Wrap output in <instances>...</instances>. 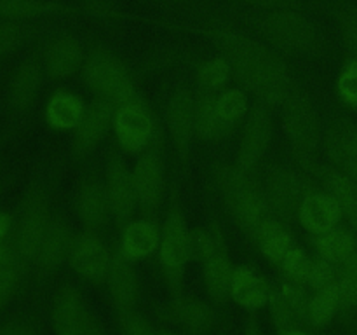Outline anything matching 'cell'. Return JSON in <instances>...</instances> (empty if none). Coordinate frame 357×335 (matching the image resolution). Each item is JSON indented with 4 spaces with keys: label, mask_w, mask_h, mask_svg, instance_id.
<instances>
[{
    "label": "cell",
    "mask_w": 357,
    "mask_h": 335,
    "mask_svg": "<svg viewBox=\"0 0 357 335\" xmlns=\"http://www.w3.org/2000/svg\"><path fill=\"white\" fill-rule=\"evenodd\" d=\"M216 110H218L220 119L225 122L229 128L241 121L248 110L246 94L237 87L225 89L218 98H216Z\"/></svg>",
    "instance_id": "cell-34"
},
{
    "label": "cell",
    "mask_w": 357,
    "mask_h": 335,
    "mask_svg": "<svg viewBox=\"0 0 357 335\" xmlns=\"http://www.w3.org/2000/svg\"><path fill=\"white\" fill-rule=\"evenodd\" d=\"M107 281L119 313L131 311L138 299V278L124 255H114Z\"/></svg>",
    "instance_id": "cell-22"
},
{
    "label": "cell",
    "mask_w": 357,
    "mask_h": 335,
    "mask_svg": "<svg viewBox=\"0 0 357 335\" xmlns=\"http://www.w3.org/2000/svg\"><path fill=\"white\" fill-rule=\"evenodd\" d=\"M215 178L230 215L248 236L255 237L265 220V194L260 185L236 166H218Z\"/></svg>",
    "instance_id": "cell-2"
},
{
    "label": "cell",
    "mask_w": 357,
    "mask_h": 335,
    "mask_svg": "<svg viewBox=\"0 0 357 335\" xmlns=\"http://www.w3.org/2000/svg\"><path fill=\"white\" fill-rule=\"evenodd\" d=\"M174 313L180 323L195 335L206 334L215 325V313L201 300H180L174 307Z\"/></svg>",
    "instance_id": "cell-32"
},
{
    "label": "cell",
    "mask_w": 357,
    "mask_h": 335,
    "mask_svg": "<svg viewBox=\"0 0 357 335\" xmlns=\"http://www.w3.org/2000/svg\"><path fill=\"white\" fill-rule=\"evenodd\" d=\"M160 236L162 234L159 232L155 223L149 220L129 222L122 232L121 253L128 260H142L150 257L160 246Z\"/></svg>",
    "instance_id": "cell-21"
},
{
    "label": "cell",
    "mask_w": 357,
    "mask_h": 335,
    "mask_svg": "<svg viewBox=\"0 0 357 335\" xmlns=\"http://www.w3.org/2000/svg\"><path fill=\"white\" fill-rule=\"evenodd\" d=\"M0 335H35L28 325L20 323V321H13L0 328Z\"/></svg>",
    "instance_id": "cell-45"
},
{
    "label": "cell",
    "mask_w": 357,
    "mask_h": 335,
    "mask_svg": "<svg viewBox=\"0 0 357 335\" xmlns=\"http://www.w3.org/2000/svg\"><path fill=\"white\" fill-rule=\"evenodd\" d=\"M282 267H284L286 274H288V278L291 279V281L303 283L310 279L314 262L307 257L305 251L293 246L291 250L288 251V255L282 258Z\"/></svg>",
    "instance_id": "cell-38"
},
{
    "label": "cell",
    "mask_w": 357,
    "mask_h": 335,
    "mask_svg": "<svg viewBox=\"0 0 357 335\" xmlns=\"http://www.w3.org/2000/svg\"><path fill=\"white\" fill-rule=\"evenodd\" d=\"M20 28L14 23H0V56L13 51L20 42Z\"/></svg>",
    "instance_id": "cell-44"
},
{
    "label": "cell",
    "mask_w": 357,
    "mask_h": 335,
    "mask_svg": "<svg viewBox=\"0 0 357 335\" xmlns=\"http://www.w3.org/2000/svg\"><path fill=\"white\" fill-rule=\"evenodd\" d=\"M2 258H3V257H2V251H0V260H2Z\"/></svg>",
    "instance_id": "cell-52"
},
{
    "label": "cell",
    "mask_w": 357,
    "mask_h": 335,
    "mask_svg": "<svg viewBox=\"0 0 357 335\" xmlns=\"http://www.w3.org/2000/svg\"><path fill=\"white\" fill-rule=\"evenodd\" d=\"M237 2L250 3V6H268V3L275 2V0H237Z\"/></svg>",
    "instance_id": "cell-48"
},
{
    "label": "cell",
    "mask_w": 357,
    "mask_h": 335,
    "mask_svg": "<svg viewBox=\"0 0 357 335\" xmlns=\"http://www.w3.org/2000/svg\"><path fill=\"white\" fill-rule=\"evenodd\" d=\"M303 198V185L295 173L278 168L268 174L267 199L279 215L289 216L298 211Z\"/></svg>",
    "instance_id": "cell-19"
},
{
    "label": "cell",
    "mask_w": 357,
    "mask_h": 335,
    "mask_svg": "<svg viewBox=\"0 0 357 335\" xmlns=\"http://www.w3.org/2000/svg\"><path fill=\"white\" fill-rule=\"evenodd\" d=\"M310 285L314 286L316 290L326 288V286L333 285L335 281V269L333 264L328 260H321L317 264H314L312 267V274H310Z\"/></svg>",
    "instance_id": "cell-43"
},
{
    "label": "cell",
    "mask_w": 357,
    "mask_h": 335,
    "mask_svg": "<svg viewBox=\"0 0 357 335\" xmlns=\"http://www.w3.org/2000/svg\"><path fill=\"white\" fill-rule=\"evenodd\" d=\"M337 93L349 107L357 108V58L344 65L337 80Z\"/></svg>",
    "instance_id": "cell-39"
},
{
    "label": "cell",
    "mask_w": 357,
    "mask_h": 335,
    "mask_svg": "<svg viewBox=\"0 0 357 335\" xmlns=\"http://www.w3.org/2000/svg\"><path fill=\"white\" fill-rule=\"evenodd\" d=\"M195 100L188 89H178L167 103V124L178 154H187L190 140L195 133L194 124Z\"/></svg>",
    "instance_id": "cell-17"
},
{
    "label": "cell",
    "mask_w": 357,
    "mask_h": 335,
    "mask_svg": "<svg viewBox=\"0 0 357 335\" xmlns=\"http://www.w3.org/2000/svg\"><path fill=\"white\" fill-rule=\"evenodd\" d=\"M340 306V288H338V283H333L326 288L317 290L316 295L307 302V320L312 321L314 325L324 327L333 320Z\"/></svg>",
    "instance_id": "cell-33"
},
{
    "label": "cell",
    "mask_w": 357,
    "mask_h": 335,
    "mask_svg": "<svg viewBox=\"0 0 357 335\" xmlns=\"http://www.w3.org/2000/svg\"><path fill=\"white\" fill-rule=\"evenodd\" d=\"M255 239L258 241L261 253L271 258L272 262H282V258L293 248V239L289 232L275 220L265 218L258 227Z\"/></svg>",
    "instance_id": "cell-29"
},
{
    "label": "cell",
    "mask_w": 357,
    "mask_h": 335,
    "mask_svg": "<svg viewBox=\"0 0 357 335\" xmlns=\"http://www.w3.org/2000/svg\"><path fill=\"white\" fill-rule=\"evenodd\" d=\"M17 278H20V274H17L16 264L9 258H3L0 262V309L3 307V304H7V300L16 290Z\"/></svg>",
    "instance_id": "cell-40"
},
{
    "label": "cell",
    "mask_w": 357,
    "mask_h": 335,
    "mask_svg": "<svg viewBox=\"0 0 357 335\" xmlns=\"http://www.w3.org/2000/svg\"><path fill=\"white\" fill-rule=\"evenodd\" d=\"M84 335H107L103 330L100 328V325L94 323V321H89V325H87L86 332H84Z\"/></svg>",
    "instance_id": "cell-47"
},
{
    "label": "cell",
    "mask_w": 357,
    "mask_h": 335,
    "mask_svg": "<svg viewBox=\"0 0 357 335\" xmlns=\"http://www.w3.org/2000/svg\"><path fill=\"white\" fill-rule=\"evenodd\" d=\"M195 133L202 140H220L227 136L230 131L229 126L220 119L216 110V98L199 96L195 100V114H194Z\"/></svg>",
    "instance_id": "cell-30"
},
{
    "label": "cell",
    "mask_w": 357,
    "mask_h": 335,
    "mask_svg": "<svg viewBox=\"0 0 357 335\" xmlns=\"http://www.w3.org/2000/svg\"><path fill=\"white\" fill-rule=\"evenodd\" d=\"M298 216L307 230L319 236L337 227L342 218V209L331 194L310 192L300 204Z\"/></svg>",
    "instance_id": "cell-18"
},
{
    "label": "cell",
    "mask_w": 357,
    "mask_h": 335,
    "mask_svg": "<svg viewBox=\"0 0 357 335\" xmlns=\"http://www.w3.org/2000/svg\"><path fill=\"white\" fill-rule=\"evenodd\" d=\"M114 129L117 142L128 154H139L150 145L153 138L152 114L139 101H128L117 108L114 115Z\"/></svg>",
    "instance_id": "cell-8"
},
{
    "label": "cell",
    "mask_w": 357,
    "mask_h": 335,
    "mask_svg": "<svg viewBox=\"0 0 357 335\" xmlns=\"http://www.w3.org/2000/svg\"><path fill=\"white\" fill-rule=\"evenodd\" d=\"M281 335H307V334H303L302 330H296V328H286V330H282L281 332Z\"/></svg>",
    "instance_id": "cell-49"
},
{
    "label": "cell",
    "mask_w": 357,
    "mask_h": 335,
    "mask_svg": "<svg viewBox=\"0 0 357 335\" xmlns=\"http://www.w3.org/2000/svg\"><path fill=\"white\" fill-rule=\"evenodd\" d=\"M84 61V49L73 37H59L49 45L45 52V68L49 75L56 79H65L73 75Z\"/></svg>",
    "instance_id": "cell-24"
},
{
    "label": "cell",
    "mask_w": 357,
    "mask_h": 335,
    "mask_svg": "<svg viewBox=\"0 0 357 335\" xmlns=\"http://www.w3.org/2000/svg\"><path fill=\"white\" fill-rule=\"evenodd\" d=\"M342 306H357V250L349 260L342 264V274L338 279Z\"/></svg>",
    "instance_id": "cell-37"
},
{
    "label": "cell",
    "mask_w": 357,
    "mask_h": 335,
    "mask_svg": "<svg viewBox=\"0 0 357 335\" xmlns=\"http://www.w3.org/2000/svg\"><path fill=\"white\" fill-rule=\"evenodd\" d=\"M230 72H232V66L227 61V58L223 56H216V58L208 59L206 63H202L201 68H199V82L202 84L208 89H220L227 84L229 80Z\"/></svg>",
    "instance_id": "cell-36"
},
{
    "label": "cell",
    "mask_w": 357,
    "mask_h": 335,
    "mask_svg": "<svg viewBox=\"0 0 357 335\" xmlns=\"http://www.w3.org/2000/svg\"><path fill=\"white\" fill-rule=\"evenodd\" d=\"M192 248H194V239L190 237L183 215L180 213V209L174 208L167 215L166 223H164L159 246L164 278L167 279L174 292L180 290L181 281H183V272L188 258H190Z\"/></svg>",
    "instance_id": "cell-6"
},
{
    "label": "cell",
    "mask_w": 357,
    "mask_h": 335,
    "mask_svg": "<svg viewBox=\"0 0 357 335\" xmlns=\"http://www.w3.org/2000/svg\"><path fill=\"white\" fill-rule=\"evenodd\" d=\"M272 138V117L265 107H255L250 114L243 136H241L239 152H237V168L250 171L257 166Z\"/></svg>",
    "instance_id": "cell-11"
},
{
    "label": "cell",
    "mask_w": 357,
    "mask_h": 335,
    "mask_svg": "<svg viewBox=\"0 0 357 335\" xmlns=\"http://www.w3.org/2000/svg\"><path fill=\"white\" fill-rule=\"evenodd\" d=\"M261 30L272 44L286 52H307L317 42L312 23L295 10H274L261 21Z\"/></svg>",
    "instance_id": "cell-7"
},
{
    "label": "cell",
    "mask_w": 357,
    "mask_h": 335,
    "mask_svg": "<svg viewBox=\"0 0 357 335\" xmlns=\"http://www.w3.org/2000/svg\"><path fill=\"white\" fill-rule=\"evenodd\" d=\"M9 225H10L9 216H7L6 213H0V239H2V237L7 234V230H9Z\"/></svg>",
    "instance_id": "cell-46"
},
{
    "label": "cell",
    "mask_w": 357,
    "mask_h": 335,
    "mask_svg": "<svg viewBox=\"0 0 357 335\" xmlns=\"http://www.w3.org/2000/svg\"><path fill=\"white\" fill-rule=\"evenodd\" d=\"M86 82L110 103H128L135 98V84L124 63L103 47L94 49L84 65Z\"/></svg>",
    "instance_id": "cell-3"
},
{
    "label": "cell",
    "mask_w": 357,
    "mask_h": 335,
    "mask_svg": "<svg viewBox=\"0 0 357 335\" xmlns=\"http://www.w3.org/2000/svg\"><path fill=\"white\" fill-rule=\"evenodd\" d=\"M284 129L296 157L307 163L319 145L321 129L312 103L298 91L284 100Z\"/></svg>",
    "instance_id": "cell-5"
},
{
    "label": "cell",
    "mask_w": 357,
    "mask_h": 335,
    "mask_svg": "<svg viewBox=\"0 0 357 335\" xmlns=\"http://www.w3.org/2000/svg\"><path fill=\"white\" fill-rule=\"evenodd\" d=\"M82 100L77 94L68 93V91H58L49 100L47 108H45V119L49 126L59 131L66 129H77L84 117Z\"/></svg>",
    "instance_id": "cell-26"
},
{
    "label": "cell",
    "mask_w": 357,
    "mask_h": 335,
    "mask_svg": "<svg viewBox=\"0 0 357 335\" xmlns=\"http://www.w3.org/2000/svg\"><path fill=\"white\" fill-rule=\"evenodd\" d=\"M314 246L319 251L323 260L331 262V264H344L357 250V239L349 230L335 227L328 232L319 234L314 241Z\"/></svg>",
    "instance_id": "cell-27"
},
{
    "label": "cell",
    "mask_w": 357,
    "mask_h": 335,
    "mask_svg": "<svg viewBox=\"0 0 357 335\" xmlns=\"http://www.w3.org/2000/svg\"><path fill=\"white\" fill-rule=\"evenodd\" d=\"M324 184L328 187V194L333 195L340 206L342 215L347 216L357 230V181L338 170H330L324 174Z\"/></svg>",
    "instance_id": "cell-28"
},
{
    "label": "cell",
    "mask_w": 357,
    "mask_h": 335,
    "mask_svg": "<svg viewBox=\"0 0 357 335\" xmlns=\"http://www.w3.org/2000/svg\"><path fill=\"white\" fill-rule=\"evenodd\" d=\"M159 335H176V334H169V332H167V334H159Z\"/></svg>",
    "instance_id": "cell-51"
},
{
    "label": "cell",
    "mask_w": 357,
    "mask_h": 335,
    "mask_svg": "<svg viewBox=\"0 0 357 335\" xmlns=\"http://www.w3.org/2000/svg\"><path fill=\"white\" fill-rule=\"evenodd\" d=\"M229 293L246 309H258L271 300V288L267 283L246 267H237L232 272Z\"/></svg>",
    "instance_id": "cell-25"
},
{
    "label": "cell",
    "mask_w": 357,
    "mask_h": 335,
    "mask_svg": "<svg viewBox=\"0 0 357 335\" xmlns=\"http://www.w3.org/2000/svg\"><path fill=\"white\" fill-rule=\"evenodd\" d=\"M89 321L79 290L72 285L63 286L52 306V327L56 335H84Z\"/></svg>",
    "instance_id": "cell-13"
},
{
    "label": "cell",
    "mask_w": 357,
    "mask_h": 335,
    "mask_svg": "<svg viewBox=\"0 0 357 335\" xmlns=\"http://www.w3.org/2000/svg\"><path fill=\"white\" fill-rule=\"evenodd\" d=\"M194 248L199 251L202 262V274H204L206 288L215 300H225L230 292V267L227 244L223 232L216 225L211 229L199 230L194 237Z\"/></svg>",
    "instance_id": "cell-4"
},
{
    "label": "cell",
    "mask_w": 357,
    "mask_h": 335,
    "mask_svg": "<svg viewBox=\"0 0 357 335\" xmlns=\"http://www.w3.org/2000/svg\"><path fill=\"white\" fill-rule=\"evenodd\" d=\"M49 227L47 198L42 191H31L21 202V216L17 225V251L24 258H35Z\"/></svg>",
    "instance_id": "cell-9"
},
{
    "label": "cell",
    "mask_w": 357,
    "mask_h": 335,
    "mask_svg": "<svg viewBox=\"0 0 357 335\" xmlns=\"http://www.w3.org/2000/svg\"><path fill=\"white\" fill-rule=\"evenodd\" d=\"M246 335H261V334H260V330H258V328H257V325H253V323H251L250 327H248V330H246Z\"/></svg>",
    "instance_id": "cell-50"
},
{
    "label": "cell",
    "mask_w": 357,
    "mask_h": 335,
    "mask_svg": "<svg viewBox=\"0 0 357 335\" xmlns=\"http://www.w3.org/2000/svg\"><path fill=\"white\" fill-rule=\"evenodd\" d=\"M72 241V234H70L68 227L61 220L49 222L45 236L42 239L40 248H38L37 257H35L38 269L44 272H51L58 269L61 262L66 258V255L70 253Z\"/></svg>",
    "instance_id": "cell-23"
},
{
    "label": "cell",
    "mask_w": 357,
    "mask_h": 335,
    "mask_svg": "<svg viewBox=\"0 0 357 335\" xmlns=\"http://www.w3.org/2000/svg\"><path fill=\"white\" fill-rule=\"evenodd\" d=\"M213 38L244 87L264 103H284L293 91L291 77L274 51L227 27L216 28Z\"/></svg>",
    "instance_id": "cell-1"
},
{
    "label": "cell",
    "mask_w": 357,
    "mask_h": 335,
    "mask_svg": "<svg viewBox=\"0 0 357 335\" xmlns=\"http://www.w3.org/2000/svg\"><path fill=\"white\" fill-rule=\"evenodd\" d=\"M54 9L56 6L44 0H0V16L9 20H31Z\"/></svg>",
    "instance_id": "cell-35"
},
{
    "label": "cell",
    "mask_w": 357,
    "mask_h": 335,
    "mask_svg": "<svg viewBox=\"0 0 357 335\" xmlns=\"http://www.w3.org/2000/svg\"><path fill=\"white\" fill-rule=\"evenodd\" d=\"M40 84V70L33 61H26L17 66L10 80V103L16 108L30 107Z\"/></svg>",
    "instance_id": "cell-31"
},
{
    "label": "cell",
    "mask_w": 357,
    "mask_h": 335,
    "mask_svg": "<svg viewBox=\"0 0 357 335\" xmlns=\"http://www.w3.org/2000/svg\"><path fill=\"white\" fill-rule=\"evenodd\" d=\"M340 30L345 45L357 58V7H347L342 10Z\"/></svg>",
    "instance_id": "cell-42"
},
{
    "label": "cell",
    "mask_w": 357,
    "mask_h": 335,
    "mask_svg": "<svg viewBox=\"0 0 357 335\" xmlns=\"http://www.w3.org/2000/svg\"><path fill=\"white\" fill-rule=\"evenodd\" d=\"M326 150L338 171L357 181V124L340 119L330 128Z\"/></svg>",
    "instance_id": "cell-14"
},
{
    "label": "cell",
    "mask_w": 357,
    "mask_h": 335,
    "mask_svg": "<svg viewBox=\"0 0 357 335\" xmlns=\"http://www.w3.org/2000/svg\"><path fill=\"white\" fill-rule=\"evenodd\" d=\"M131 174L136 201L145 208H157L164 191V171L159 156L149 152L139 157Z\"/></svg>",
    "instance_id": "cell-16"
},
{
    "label": "cell",
    "mask_w": 357,
    "mask_h": 335,
    "mask_svg": "<svg viewBox=\"0 0 357 335\" xmlns=\"http://www.w3.org/2000/svg\"><path fill=\"white\" fill-rule=\"evenodd\" d=\"M107 194L110 208L119 223L128 222L136 206V192L132 174L121 156L114 154L107 164Z\"/></svg>",
    "instance_id": "cell-12"
},
{
    "label": "cell",
    "mask_w": 357,
    "mask_h": 335,
    "mask_svg": "<svg viewBox=\"0 0 357 335\" xmlns=\"http://www.w3.org/2000/svg\"><path fill=\"white\" fill-rule=\"evenodd\" d=\"M119 325H121L122 335H155L145 318L136 314L132 309L119 313Z\"/></svg>",
    "instance_id": "cell-41"
},
{
    "label": "cell",
    "mask_w": 357,
    "mask_h": 335,
    "mask_svg": "<svg viewBox=\"0 0 357 335\" xmlns=\"http://www.w3.org/2000/svg\"><path fill=\"white\" fill-rule=\"evenodd\" d=\"M70 265L73 271L89 281H103L110 271L112 258L107 244L94 234H80L72 241Z\"/></svg>",
    "instance_id": "cell-10"
},
{
    "label": "cell",
    "mask_w": 357,
    "mask_h": 335,
    "mask_svg": "<svg viewBox=\"0 0 357 335\" xmlns=\"http://www.w3.org/2000/svg\"><path fill=\"white\" fill-rule=\"evenodd\" d=\"M107 188L98 181H86L77 192V215L87 229H100L110 215Z\"/></svg>",
    "instance_id": "cell-20"
},
{
    "label": "cell",
    "mask_w": 357,
    "mask_h": 335,
    "mask_svg": "<svg viewBox=\"0 0 357 335\" xmlns=\"http://www.w3.org/2000/svg\"><path fill=\"white\" fill-rule=\"evenodd\" d=\"M114 108L110 101L94 100L84 112V117L75 129V152L84 156L98 145L110 129L114 121Z\"/></svg>",
    "instance_id": "cell-15"
}]
</instances>
